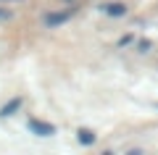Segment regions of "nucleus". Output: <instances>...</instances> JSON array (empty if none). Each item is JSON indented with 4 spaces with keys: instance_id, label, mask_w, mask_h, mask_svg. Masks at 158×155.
I'll use <instances>...</instances> for the list:
<instances>
[{
    "instance_id": "obj_2",
    "label": "nucleus",
    "mask_w": 158,
    "mask_h": 155,
    "mask_svg": "<svg viewBox=\"0 0 158 155\" xmlns=\"http://www.w3.org/2000/svg\"><path fill=\"white\" fill-rule=\"evenodd\" d=\"M27 126H29V132L37 134V137H53V134H56V126H53V124H45V121H40V118H29Z\"/></svg>"
},
{
    "instance_id": "obj_5",
    "label": "nucleus",
    "mask_w": 158,
    "mask_h": 155,
    "mask_svg": "<svg viewBox=\"0 0 158 155\" xmlns=\"http://www.w3.org/2000/svg\"><path fill=\"white\" fill-rule=\"evenodd\" d=\"M77 139H79L82 145H92V142H95V132H90V129H79V132H77Z\"/></svg>"
},
{
    "instance_id": "obj_7",
    "label": "nucleus",
    "mask_w": 158,
    "mask_h": 155,
    "mask_svg": "<svg viewBox=\"0 0 158 155\" xmlns=\"http://www.w3.org/2000/svg\"><path fill=\"white\" fill-rule=\"evenodd\" d=\"M8 18H11V11L8 8H0V21H8Z\"/></svg>"
},
{
    "instance_id": "obj_4",
    "label": "nucleus",
    "mask_w": 158,
    "mask_h": 155,
    "mask_svg": "<svg viewBox=\"0 0 158 155\" xmlns=\"http://www.w3.org/2000/svg\"><path fill=\"white\" fill-rule=\"evenodd\" d=\"M21 105H24V103H21V97H13V100H8L6 105L0 108V116H3V118H8V116H13V113H16L19 108H21Z\"/></svg>"
},
{
    "instance_id": "obj_6",
    "label": "nucleus",
    "mask_w": 158,
    "mask_h": 155,
    "mask_svg": "<svg viewBox=\"0 0 158 155\" xmlns=\"http://www.w3.org/2000/svg\"><path fill=\"white\" fill-rule=\"evenodd\" d=\"M137 47H140V53H148V50H150V47H153V45H150V42H148V39H142V42H140V45H137Z\"/></svg>"
},
{
    "instance_id": "obj_8",
    "label": "nucleus",
    "mask_w": 158,
    "mask_h": 155,
    "mask_svg": "<svg viewBox=\"0 0 158 155\" xmlns=\"http://www.w3.org/2000/svg\"><path fill=\"white\" fill-rule=\"evenodd\" d=\"M6 3H8V0H6ZM11 3H16V0H11Z\"/></svg>"
},
{
    "instance_id": "obj_1",
    "label": "nucleus",
    "mask_w": 158,
    "mask_h": 155,
    "mask_svg": "<svg viewBox=\"0 0 158 155\" xmlns=\"http://www.w3.org/2000/svg\"><path fill=\"white\" fill-rule=\"evenodd\" d=\"M77 13V8H66V11H53V13H48L42 21H45V27H50V29H56V27H61V24H66L69 18Z\"/></svg>"
},
{
    "instance_id": "obj_3",
    "label": "nucleus",
    "mask_w": 158,
    "mask_h": 155,
    "mask_svg": "<svg viewBox=\"0 0 158 155\" xmlns=\"http://www.w3.org/2000/svg\"><path fill=\"white\" fill-rule=\"evenodd\" d=\"M100 11L106 13V16L118 18V16H124V13H127V6H124V3H108V6H103Z\"/></svg>"
}]
</instances>
